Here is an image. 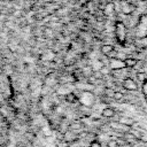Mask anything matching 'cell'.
<instances>
[{
    "label": "cell",
    "mask_w": 147,
    "mask_h": 147,
    "mask_svg": "<svg viewBox=\"0 0 147 147\" xmlns=\"http://www.w3.org/2000/svg\"><path fill=\"white\" fill-rule=\"evenodd\" d=\"M114 36H115L116 42L124 46L126 36H127V28L125 26V24L123 22H119V21H116L115 22V25H114Z\"/></svg>",
    "instance_id": "6da1fadb"
},
{
    "label": "cell",
    "mask_w": 147,
    "mask_h": 147,
    "mask_svg": "<svg viewBox=\"0 0 147 147\" xmlns=\"http://www.w3.org/2000/svg\"><path fill=\"white\" fill-rule=\"evenodd\" d=\"M133 31H134V34L137 38L147 37V16L146 15H144V14L140 15L137 25L133 28Z\"/></svg>",
    "instance_id": "7a4b0ae2"
},
{
    "label": "cell",
    "mask_w": 147,
    "mask_h": 147,
    "mask_svg": "<svg viewBox=\"0 0 147 147\" xmlns=\"http://www.w3.org/2000/svg\"><path fill=\"white\" fill-rule=\"evenodd\" d=\"M122 85H123V88L125 91H129V92H133V91H138L140 88V85L133 79V78H125L123 82H122Z\"/></svg>",
    "instance_id": "3957f363"
},
{
    "label": "cell",
    "mask_w": 147,
    "mask_h": 147,
    "mask_svg": "<svg viewBox=\"0 0 147 147\" xmlns=\"http://www.w3.org/2000/svg\"><path fill=\"white\" fill-rule=\"evenodd\" d=\"M115 113H116V110H115V108H114L113 106H106V107H103V109L101 110L100 115H101V117H103V118H106V119H111V118L114 117Z\"/></svg>",
    "instance_id": "277c9868"
},
{
    "label": "cell",
    "mask_w": 147,
    "mask_h": 147,
    "mask_svg": "<svg viewBox=\"0 0 147 147\" xmlns=\"http://www.w3.org/2000/svg\"><path fill=\"white\" fill-rule=\"evenodd\" d=\"M108 67L110 68V70H115V69L124 68L125 64H124V61H123V60H119V59H117V57H113V59H109Z\"/></svg>",
    "instance_id": "5b68a950"
},
{
    "label": "cell",
    "mask_w": 147,
    "mask_h": 147,
    "mask_svg": "<svg viewBox=\"0 0 147 147\" xmlns=\"http://www.w3.org/2000/svg\"><path fill=\"white\" fill-rule=\"evenodd\" d=\"M78 136H79L78 133H76L75 131L68 129V130L63 133V141L67 142V144H69V142H71V141H74V140L78 139Z\"/></svg>",
    "instance_id": "8992f818"
},
{
    "label": "cell",
    "mask_w": 147,
    "mask_h": 147,
    "mask_svg": "<svg viewBox=\"0 0 147 147\" xmlns=\"http://www.w3.org/2000/svg\"><path fill=\"white\" fill-rule=\"evenodd\" d=\"M117 122H119V123H122V124H124V125L131 127V126L134 124L136 119H134L133 117H131V116H127V115H123V114H122V115L119 116V118H118Z\"/></svg>",
    "instance_id": "52a82bcc"
},
{
    "label": "cell",
    "mask_w": 147,
    "mask_h": 147,
    "mask_svg": "<svg viewBox=\"0 0 147 147\" xmlns=\"http://www.w3.org/2000/svg\"><path fill=\"white\" fill-rule=\"evenodd\" d=\"M122 139H123V140H124L126 144H129L130 146H131V145H132V144H133L136 140H138V139H137V138H136V137H134V136H133V134H132L130 131H127V132L123 133Z\"/></svg>",
    "instance_id": "ba28073f"
},
{
    "label": "cell",
    "mask_w": 147,
    "mask_h": 147,
    "mask_svg": "<svg viewBox=\"0 0 147 147\" xmlns=\"http://www.w3.org/2000/svg\"><path fill=\"white\" fill-rule=\"evenodd\" d=\"M113 49H114V45H110V44H102V45L100 46V49H99V51H100L101 54L108 56Z\"/></svg>",
    "instance_id": "9c48e42d"
},
{
    "label": "cell",
    "mask_w": 147,
    "mask_h": 147,
    "mask_svg": "<svg viewBox=\"0 0 147 147\" xmlns=\"http://www.w3.org/2000/svg\"><path fill=\"white\" fill-rule=\"evenodd\" d=\"M139 85H141L144 82L147 80V75L145 74V71H140V72H136V76L133 78Z\"/></svg>",
    "instance_id": "30bf717a"
},
{
    "label": "cell",
    "mask_w": 147,
    "mask_h": 147,
    "mask_svg": "<svg viewBox=\"0 0 147 147\" xmlns=\"http://www.w3.org/2000/svg\"><path fill=\"white\" fill-rule=\"evenodd\" d=\"M123 61H124V64H125V67H126V68H133V65L137 63V61H138V60H136V59H134V57H132L131 55H127Z\"/></svg>",
    "instance_id": "8fae6325"
},
{
    "label": "cell",
    "mask_w": 147,
    "mask_h": 147,
    "mask_svg": "<svg viewBox=\"0 0 147 147\" xmlns=\"http://www.w3.org/2000/svg\"><path fill=\"white\" fill-rule=\"evenodd\" d=\"M114 101L116 103H123L124 102V92L122 91H115V94H114Z\"/></svg>",
    "instance_id": "7c38bea8"
},
{
    "label": "cell",
    "mask_w": 147,
    "mask_h": 147,
    "mask_svg": "<svg viewBox=\"0 0 147 147\" xmlns=\"http://www.w3.org/2000/svg\"><path fill=\"white\" fill-rule=\"evenodd\" d=\"M80 70H82L83 75L85 76V78H88V77H91V76L93 75V72H94L91 65H85V67L80 68Z\"/></svg>",
    "instance_id": "4fadbf2b"
},
{
    "label": "cell",
    "mask_w": 147,
    "mask_h": 147,
    "mask_svg": "<svg viewBox=\"0 0 147 147\" xmlns=\"http://www.w3.org/2000/svg\"><path fill=\"white\" fill-rule=\"evenodd\" d=\"M139 91H140V93H141L142 98L145 99V101H146V103H147V80H146V82H144V83L140 85Z\"/></svg>",
    "instance_id": "5bb4252c"
},
{
    "label": "cell",
    "mask_w": 147,
    "mask_h": 147,
    "mask_svg": "<svg viewBox=\"0 0 147 147\" xmlns=\"http://www.w3.org/2000/svg\"><path fill=\"white\" fill-rule=\"evenodd\" d=\"M106 147H119V145L117 144L116 139H114V138H110V139H109V141L107 142Z\"/></svg>",
    "instance_id": "9a60e30c"
},
{
    "label": "cell",
    "mask_w": 147,
    "mask_h": 147,
    "mask_svg": "<svg viewBox=\"0 0 147 147\" xmlns=\"http://www.w3.org/2000/svg\"><path fill=\"white\" fill-rule=\"evenodd\" d=\"M87 147H102V146H101V144L95 139V140H93L92 142H90V144L87 145Z\"/></svg>",
    "instance_id": "2e32d148"
},
{
    "label": "cell",
    "mask_w": 147,
    "mask_h": 147,
    "mask_svg": "<svg viewBox=\"0 0 147 147\" xmlns=\"http://www.w3.org/2000/svg\"><path fill=\"white\" fill-rule=\"evenodd\" d=\"M141 111H142V115L147 117V103H146V105H145V106L142 107V109H141Z\"/></svg>",
    "instance_id": "e0dca14e"
}]
</instances>
